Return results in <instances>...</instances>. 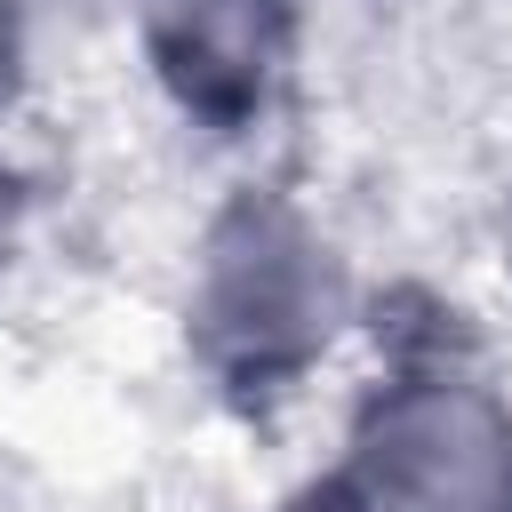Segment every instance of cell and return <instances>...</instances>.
Masks as SVG:
<instances>
[{
	"instance_id": "4",
	"label": "cell",
	"mask_w": 512,
	"mask_h": 512,
	"mask_svg": "<svg viewBox=\"0 0 512 512\" xmlns=\"http://www.w3.org/2000/svg\"><path fill=\"white\" fill-rule=\"evenodd\" d=\"M8 80H16V24H8V8H0V96H8Z\"/></svg>"
},
{
	"instance_id": "2",
	"label": "cell",
	"mask_w": 512,
	"mask_h": 512,
	"mask_svg": "<svg viewBox=\"0 0 512 512\" xmlns=\"http://www.w3.org/2000/svg\"><path fill=\"white\" fill-rule=\"evenodd\" d=\"M352 488L368 512H512V408L472 376H408L368 408Z\"/></svg>"
},
{
	"instance_id": "1",
	"label": "cell",
	"mask_w": 512,
	"mask_h": 512,
	"mask_svg": "<svg viewBox=\"0 0 512 512\" xmlns=\"http://www.w3.org/2000/svg\"><path fill=\"white\" fill-rule=\"evenodd\" d=\"M344 320V264L312 216L240 200L192 272V344L232 384H280L328 352Z\"/></svg>"
},
{
	"instance_id": "3",
	"label": "cell",
	"mask_w": 512,
	"mask_h": 512,
	"mask_svg": "<svg viewBox=\"0 0 512 512\" xmlns=\"http://www.w3.org/2000/svg\"><path fill=\"white\" fill-rule=\"evenodd\" d=\"M288 40H296V0H144L152 72L200 120L264 112Z\"/></svg>"
},
{
	"instance_id": "5",
	"label": "cell",
	"mask_w": 512,
	"mask_h": 512,
	"mask_svg": "<svg viewBox=\"0 0 512 512\" xmlns=\"http://www.w3.org/2000/svg\"><path fill=\"white\" fill-rule=\"evenodd\" d=\"M0 264H8V208H0Z\"/></svg>"
},
{
	"instance_id": "6",
	"label": "cell",
	"mask_w": 512,
	"mask_h": 512,
	"mask_svg": "<svg viewBox=\"0 0 512 512\" xmlns=\"http://www.w3.org/2000/svg\"><path fill=\"white\" fill-rule=\"evenodd\" d=\"M504 240H512V224H504Z\"/></svg>"
}]
</instances>
